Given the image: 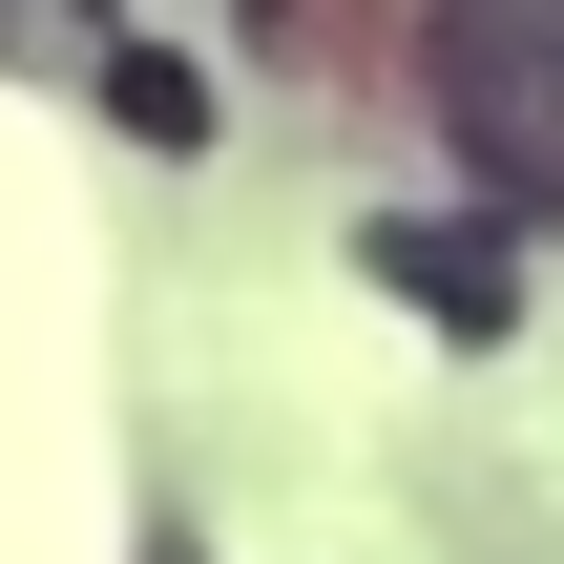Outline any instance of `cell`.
Returning <instances> with one entry per match:
<instances>
[{
    "mask_svg": "<svg viewBox=\"0 0 564 564\" xmlns=\"http://www.w3.org/2000/svg\"><path fill=\"white\" fill-rule=\"evenodd\" d=\"M419 105H440L460 167L564 188V0H440L419 21Z\"/></svg>",
    "mask_w": 564,
    "mask_h": 564,
    "instance_id": "1",
    "label": "cell"
},
{
    "mask_svg": "<svg viewBox=\"0 0 564 564\" xmlns=\"http://www.w3.org/2000/svg\"><path fill=\"white\" fill-rule=\"evenodd\" d=\"M105 126H126V147H209V84H188L167 42H126V63H105Z\"/></svg>",
    "mask_w": 564,
    "mask_h": 564,
    "instance_id": "3",
    "label": "cell"
},
{
    "mask_svg": "<svg viewBox=\"0 0 564 564\" xmlns=\"http://www.w3.org/2000/svg\"><path fill=\"white\" fill-rule=\"evenodd\" d=\"M377 272H398L419 314H460V335H502V314H523V272H502V230H377Z\"/></svg>",
    "mask_w": 564,
    "mask_h": 564,
    "instance_id": "2",
    "label": "cell"
}]
</instances>
